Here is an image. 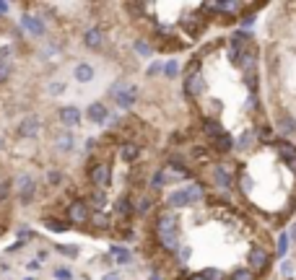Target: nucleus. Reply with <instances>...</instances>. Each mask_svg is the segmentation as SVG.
I'll return each mask as SVG.
<instances>
[{"label": "nucleus", "instance_id": "nucleus-1", "mask_svg": "<svg viewBox=\"0 0 296 280\" xmlns=\"http://www.w3.org/2000/svg\"><path fill=\"white\" fill-rule=\"evenodd\" d=\"M156 226H158V239H161V244L169 249V252H174V249L179 247V239H177V226H179L177 213H172V210L161 213V215H158V221H156Z\"/></svg>", "mask_w": 296, "mask_h": 280}, {"label": "nucleus", "instance_id": "nucleus-2", "mask_svg": "<svg viewBox=\"0 0 296 280\" xmlns=\"http://www.w3.org/2000/svg\"><path fill=\"white\" fill-rule=\"evenodd\" d=\"M203 200V190L200 184H187L185 190H177L174 195H169V205L182 208V205H195V202Z\"/></svg>", "mask_w": 296, "mask_h": 280}, {"label": "nucleus", "instance_id": "nucleus-3", "mask_svg": "<svg viewBox=\"0 0 296 280\" xmlns=\"http://www.w3.org/2000/svg\"><path fill=\"white\" fill-rule=\"evenodd\" d=\"M16 195L21 200V205H32L34 195H36V181L34 177H29V174H21L16 179Z\"/></svg>", "mask_w": 296, "mask_h": 280}, {"label": "nucleus", "instance_id": "nucleus-4", "mask_svg": "<svg viewBox=\"0 0 296 280\" xmlns=\"http://www.w3.org/2000/svg\"><path fill=\"white\" fill-rule=\"evenodd\" d=\"M112 94H115V101L120 109H130L135 99H138V88L135 86H127V83H117L115 88H112Z\"/></svg>", "mask_w": 296, "mask_h": 280}, {"label": "nucleus", "instance_id": "nucleus-5", "mask_svg": "<svg viewBox=\"0 0 296 280\" xmlns=\"http://www.w3.org/2000/svg\"><path fill=\"white\" fill-rule=\"evenodd\" d=\"M57 117H60V122H63L65 127H75L81 122V109L78 107H60Z\"/></svg>", "mask_w": 296, "mask_h": 280}, {"label": "nucleus", "instance_id": "nucleus-6", "mask_svg": "<svg viewBox=\"0 0 296 280\" xmlns=\"http://www.w3.org/2000/svg\"><path fill=\"white\" fill-rule=\"evenodd\" d=\"M109 179H112V171H109V164H99L91 169V181L99 187H109Z\"/></svg>", "mask_w": 296, "mask_h": 280}, {"label": "nucleus", "instance_id": "nucleus-7", "mask_svg": "<svg viewBox=\"0 0 296 280\" xmlns=\"http://www.w3.org/2000/svg\"><path fill=\"white\" fill-rule=\"evenodd\" d=\"M249 267L257 272H262L268 267V252L262 247H252V252H249Z\"/></svg>", "mask_w": 296, "mask_h": 280}, {"label": "nucleus", "instance_id": "nucleus-8", "mask_svg": "<svg viewBox=\"0 0 296 280\" xmlns=\"http://www.w3.org/2000/svg\"><path fill=\"white\" fill-rule=\"evenodd\" d=\"M68 218H70L73 223H86L88 221V205L86 202H73L70 208H68Z\"/></svg>", "mask_w": 296, "mask_h": 280}, {"label": "nucleus", "instance_id": "nucleus-9", "mask_svg": "<svg viewBox=\"0 0 296 280\" xmlns=\"http://www.w3.org/2000/svg\"><path fill=\"white\" fill-rule=\"evenodd\" d=\"M39 127H42L39 117H26L24 122L18 125V135H21V138H34V135L39 132Z\"/></svg>", "mask_w": 296, "mask_h": 280}, {"label": "nucleus", "instance_id": "nucleus-10", "mask_svg": "<svg viewBox=\"0 0 296 280\" xmlns=\"http://www.w3.org/2000/svg\"><path fill=\"white\" fill-rule=\"evenodd\" d=\"M88 119H91V122H96V125H102L104 119H107V107H104L102 101H94L88 107Z\"/></svg>", "mask_w": 296, "mask_h": 280}, {"label": "nucleus", "instance_id": "nucleus-11", "mask_svg": "<svg viewBox=\"0 0 296 280\" xmlns=\"http://www.w3.org/2000/svg\"><path fill=\"white\" fill-rule=\"evenodd\" d=\"M73 75H75L78 83H88V81H94V67H91L88 63H81V65H75Z\"/></svg>", "mask_w": 296, "mask_h": 280}, {"label": "nucleus", "instance_id": "nucleus-12", "mask_svg": "<svg viewBox=\"0 0 296 280\" xmlns=\"http://www.w3.org/2000/svg\"><path fill=\"white\" fill-rule=\"evenodd\" d=\"M200 91H203V78H200L197 73H192V75L185 81V94H187V96H197Z\"/></svg>", "mask_w": 296, "mask_h": 280}, {"label": "nucleus", "instance_id": "nucleus-13", "mask_svg": "<svg viewBox=\"0 0 296 280\" xmlns=\"http://www.w3.org/2000/svg\"><path fill=\"white\" fill-rule=\"evenodd\" d=\"M83 42H86V47H91V49L102 47V42H104L102 29H88V32H86V36H83Z\"/></svg>", "mask_w": 296, "mask_h": 280}, {"label": "nucleus", "instance_id": "nucleus-14", "mask_svg": "<svg viewBox=\"0 0 296 280\" xmlns=\"http://www.w3.org/2000/svg\"><path fill=\"white\" fill-rule=\"evenodd\" d=\"M203 132L208 135V138H213V140H218L224 135V125H218L216 119H206L203 122Z\"/></svg>", "mask_w": 296, "mask_h": 280}, {"label": "nucleus", "instance_id": "nucleus-15", "mask_svg": "<svg viewBox=\"0 0 296 280\" xmlns=\"http://www.w3.org/2000/svg\"><path fill=\"white\" fill-rule=\"evenodd\" d=\"M120 156H122V161H135V158L140 156V146H135V143H125L122 150H120Z\"/></svg>", "mask_w": 296, "mask_h": 280}, {"label": "nucleus", "instance_id": "nucleus-16", "mask_svg": "<svg viewBox=\"0 0 296 280\" xmlns=\"http://www.w3.org/2000/svg\"><path fill=\"white\" fill-rule=\"evenodd\" d=\"M115 210H117V215L127 218V215H130V198H127V195H122V198H117V202H115Z\"/></svg>", "mask_w": 296, "mask_h": 280}, {"label": "nucleus", "instance_id": "nucleus-17", "mask_svg": "<svg viewBox=\"0 0 296 280\" xmlns=\"http://www.w3.org/2000/svg\"><path fill=\"white\" fill-rule=\"evenodd\" d=\"M213 179H216V184H218V187H229V184H231V174L226 171V169H221V166H218V169L213 171Z\"/></svg>", "mask_w": 296, "mask_h": 280}, {"label": "nucleus", "instance_id": "nucleus-18", "mask_svg": "<svg viewBox=\"0 0 296 280\" xmlns=\"http://www.w3.org/2000/svg\"><path fill=\"white\" fill-rule=\"evenodd\" d=\"M231 146H234V140H231V135H229V132H224L221 138L216 140V150H221V153H226V150H231Z\"/></svg>", "mask_w": 296, "mask_h": 280}, {"label": "nucleus", "instance_id": "nucleus-19", "mask_svg": "<svg viewBox=\"0 0 296 280\" xmlns=\"http://www.w3.org/2000/svg\"><path fill=\"white\" fill-rule=\"evenodd\" d=\"M24 24H26L29 29H32L34 34H39V36L44 34V24H42L39 18H34V16H26V18H24Z\"/></svg>", "mask_w": 296, "mask_h": 280}, {"label": "nucleus", "instance_id": "nucleus-20", "mask_svg": "<svg viewBox=\"0 0 296 280\" xmlns=\"http://www.w3.org/2000/svg\"><path fill=\"white\" fill-rule=\"evenodd\" d=\"M91 205H94L96 210H104V205H107V198H104V192H94V195H91Z\"/></svg>", "mask_w": 296, "mask_h": 280}, {"label": "nucleus", "instance_id": "nucleus-21", "mask_svg": "<svg viewBox=\"0 0 296 280\" xmlns=\"http://www.w3.org/2000/svg\"><path fill=\"white\" fill-rule=\"evenodd\" d=\"M164 184H166V174L164 171H156L154 179H151V187H154V190H161Z\"/></svg>", "mask_w": 296, "mask_h": 280}, {"label": "nucleus", "instance_id": "nucleus-22", "mask_svg": "<svg viewBox=\"0 0 296 280\" xmlns=\"http://www.w3.org/2000/svg\"><path fill=\"white\" fill-rule=\"evenodd\" d=\"M57 148L60 150H70L73 148V138H70V135H60V138H57Z\"/></svg>", "mask_w": 296, "mask_h": 280}, {"label": "nucleus", "instance_id": "nucleus-23", "mask_svg": "<svg viewBox=\"0 0 296 280\" xmlns=\"http://www.w3.org/2000/svg\"><path fill=\"white\" fill-rule=\"evenodd\" d=\"M112 254L117 257L120 262H130V252L127 249H120V247H112Z\"/></svg>", "mask_w": 296, "mask_h": 280}, {"label": "nucleus", "instance_id": "nucleus-24", "mask_svg": "<svg viewBox=\"0 0 296 280\" xmlns=\"http://www.w3.org/2000/svg\"><path fill=\"white\" fill-rule=\"evenodd\" d=\"M200 275H203V278H206V280H224V275H221V272H218V270H213V267H208V270H203V272H200Z\"/></svg>", "mask_w": 296, "mask_h": 280}, {"label": "nucleus", "instance_id": "nucleus-25", "mask_svg": "<svg viewBox=\"0 0 296 280\" xmlns=\"http://www.w3.org/2000/svg\"><path fill=\"white\" fill-rule=\"evenodd\" d=\"M234 280H255V275L247 267H239L237 272H234Z\"/></svg>", "mask_w": 296, "mask_h": 280}, {"label": "nucleus", "instance_id": "nucleus-26", "mask_svg": "<svg viewBox=\"0 0 296 280\" xmlns=\"http://www.w3.org/2000/svg\"><path fill=\"white\" fill-rule=\"evenodd\" d=\"M44 223H47V229H50V231H65V229H68L63 221H52V218H50V221H44Z\"/></svg>", "mask_w": 296, "mask_h": 280}, {"label": "nucleus", "instance_id": "nucleus-27", "mask_svg": "<svg viewBox=\"0 0 296 280\" xmlns=\"http://www.w3.org/2000/svg\"><path fill=\"white\" fill-rule=\"evenodd\" d=\"M63 91H65V83H63V81H60V83H50V94H52V96L63 94Z\"/></svg>", "mask_w": 296, "mask_h": 280}, {"label": "nucleus", "instance_id": "nucleus-28", "mask_svg": "<svg viewBox=\"0 0 296 280\" xmlns=\"http://www.w3.org/2000/svg\"><path fill=\"white\" fill-rule=\"evenodd\" d=\"M135 49H138L143 57H148V55H151V47H148L146 42H135Z\"/></svg>", "mask_w": 296, "mask_h": 280}, {"label": "nucleus", "instance_id": "nucleus-29", "mask_svg": "<svg viewBox=\"0 0 296 280\" xmlns=\"http://www.w3.org/2000/svg\"><path fill=\"white\" fill-rule=\"evenodd\" d=\"M47 181H50V184H60V181H63V174H60V171H50Z\"/></svg>", "mask_w": 296, "mask_h": 280}, {"label": "nucleus", "instance_id": "nucleus-30", "mask_svg": "<svg viewBox=\"0 0 296 280\" xmlns=\"http://www.w3.org/2000/svg\"><path fill=\"white\" fill-rule=\"evenodd\" d=\"M148 208H151V200H138V205H135V210H138V213H148Z\"/></svg>", "mask_w": 296, "mask_h": 280}, {"label": "nucleus", "instance_id": "nucleus-31", "mask_svg": "<svg viewBox=\"0 0 296 280\" xmlns=\"http://www.w3.org/2000/svg\"><path fill=\"white\" fill-rule=\"evenodd\" d=\"M8 75H11V67L8 65H0V83L8 81Z\"/></svg>", "mask_w": 296, "mask_h": 280}, {"label": "nucleus", "instance_id": "nucleus-32", "mask_svg": "<svg viewBox=\"0 0 296 280\" xmlns=\"http://www.w3.org/2000/svg\"><path fill=\"white\" fill-rule=\"evenodd\" d=\"M57 249H60L63 254H68V257H75V254H78V249H73V247H68V244H65V247H57Z\"/></svg>", "mask_w": 296, "mask_h": 280}, {"label": "nucleus", "instance_id": "nucleus-33", "mask_svg": "<svg viewBox=\"0 0 296 280\" xmlns=\"http://www.w3.org/2000/svg\"><path fill=\"white\" fill-rule=\"evenodd\" d=\"M55 278L57 280H70V272L68 270H55Z\"/></svg>", "mask_w": 296, "mask_h": 280}, {"label": "nucleus", "instance_id": "nucleus-34", "mask_svg": "<svg viewBox=\"0 0 296 280\" xmlns=\"http://www.w3.org/2000/svg\"><path fill=\"white\" fill-rule=\"evenodd\" d=\"M166 75H169V78H174V75H177V63H169V65H166Z\"/></svg>", "mask_w": 296, "mask_h": 280}, {"label": "nucleus", "instance_id": "nucleus-35", "mask_svg": "<svg viewBox=\"0 0 296 280\" xmlns=\"http://www.w3.org/2000/svg\"><path fill=\"white\" fill-rule=\"evenodd\" d=\"M11 55V47H3L0 49V65H5V57Z\"/></svg>", "mask_w": 296, "mask_h": 280}, {"label": "nucleus", "instance_id": "nucleus-36", "mask_svg": "<svg viewBox=\"0 0 296 280\" xmlns=\"http://www.w3.org/2000/svg\"><path fill=\"white\" fill-rule=\"evenodd\" d=\"M5 195H8V184H0V200H3Z\"/></svg>", "mask_w": 296, "mask_h": 280}, {"label": "nucleus", "instance_id": "nucleus-37", "mask_svg": "<svg viewBox=\"0 0 296 280\" xmlns=\"http://www.w3.org/2000/svg\"><path fill=\"white\" fill-rule=\"evenodd\" d=\"M104 280H120V272H109V275H104Z\"/></svg>", "mask_w": 296, "mask_h": 280}, {"label": "nucleus", "instance_id": "nucleus-38", "mask_svg": "<svg viewBox=\"0 0 296 280\" xmlns=\"http://www.w3.org/2000/svg\"><path fill=\"white\" fill-rule=\"evenodd\" d=\"M5 11H8V5H5V3H0V13H5Z\"/></svg>", "mask_w": 296, "mask_h": 280}, {"label": "nucleus", "instance_id": "nucleus-39", "mask_svg": "<svg viewBox=\"0 0 296 280\" xmlns=\"http://www.w3.org/2000/svg\"><path fill=\"white\" fill-rule=\"evenodd\" d=\"M148 280H161V278H158V275H151V278H148Z\"/></svg>", "mask_w": 296, "mask_h": 280}, {"label": "nucleus", "instance_id": "nucleus-40", "mask_svg": "<svg viewBox=\"0 0 296 280\" xmlns=\"http://www.w3.org/2000/svg\"><path fill=\"white\" fill-rule=\"evenodd\" d=\"M0 148H3V140H0Z\"/></svg>", "mask_w": 296, "mask_h": 280}]
</instances>
